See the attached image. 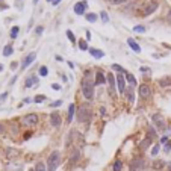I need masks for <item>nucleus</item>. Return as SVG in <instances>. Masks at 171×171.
Instances as JSON below:
<instances>
[{
  "label": "nucleus",
  "mask_w": 171,
  "mask_h": 171,
  "mask_svg": "<svg viewBox=\"0 0 171 171\" xmlns=\"http://www.w3.org/2000/svg\"><path fill=\"white\" fill-rule=\"evenodd\" d=\"M61 164V153L58 150L52 151V155L49 156V160H47V168L49 171H56L58 165Z\"/></svg>",
  "instance_id": "nucleus-1"
},
{
  "label": "nucleus",
  "mask_w": 171,
  "mask_h": 171,
  "mask_svg": "<svg viewBox=\"0 0 171 171\" xmlns=\"http://www.w3.org/2000/svg\"><path fill=\"white\" fill-rule=\"evenodd\" d=\"M82 93H83V97L88 98V100H91L94 97V85L89 82L88 79H85L83 83H82Z\"/></svg>",
  "instance_id": "nucleus-2"
},
{
  "label": "nucleus",
  "mask_w": 171,
  "mask_h": 171,
  "mask_svg": "<svg viewBox=\"0 0 171 171\" xmlns=\"http://www.w3.org/2000/svg\"><path fill=\"white\" fill-rule=\"evenodd\" d=\"M89 118H91V111H89L88 106H80V109L77 112V120L80 123L83 121H89Z\"/></svg>",
  "instance_id": "nucleus-3"
},
{
  "label": "nucleus",
  "mask_w": 171,
  "mask_h": 171,
  "mask_svg": "<svg viewBox=\"0 0 171 171\" xmlns=\"http://www.w3.org/2000/svg\"><path fill=\"white\" fill-rule=\"evenodd\" d=\"M153 121H155L156 127H158L159 130H165L167 124H165V120H164V117H162L160 114H155V115H153Z\"/></svg>",
  "instance_id": "nucleus-4"
},
{
  "label": "nucleus",
  "mask_w": 171,
  "mask_h": 171,
  "mask_svg": "<svg viewBox=\"0 0 171 171\" xmlns=\"http://www.w3.org/2000/svg\"><path fill=\"white\" fill-rule=\"evenodd\" d=\"M23 123L26 126H35L38 123V115L37 114H29V115H26L24 118H23Z\"/></svg>",
  "instance_id": "nucleus-5"
},
{
  "label": "nucleus",
  "mask_w": 171,
  "mask_h": 171,
  "mask_svg": "<svg viewBox=\"0 0 171 171\" xmlns=\"http://www.w3.org/2000/svg\"><path fill=\"white\" fill-rule=\"evenodd\" d=\"M50 123H52V126H55V127H59L61 123H62L61 114L59 112H52L50 114Z\"/></svg>",
  "instance_id": "nucleus-6"
},
{
  "label": "nucleus",
  "mask_w": 171,
  "mask_h": 171,
  "mask_svg": "<svg viewBox=\"0 0 171 171\" xmlns=\"http://www.w3.org/2000/svg\"><path fill=\"white\" fill-rule=\"evenodd\" d=\"M115 79H117V86H118V91L123 94V93L126 91V79H124V76H123L121 73L117 76Z\"/></svg>",
  "instance_id": "nucleus-7"
},
{
  "label": "nucleus",
  "mask_w": 171,
  "mask_h": 171,
  "mask_svg": "<svg viewBox=\"0 0 171 171\" xmlns=\"http://www.w3.org/2000/svg\"><path fill=\"white\" fill-rule=\"evenodd\" d=\"M35 58H37V53H29V55L28 56H26L24 58V61H23V65H21V68L24 70V68H28L30 64H32V62L35 61Z\"/></svg>",
  "instance_id": "nucleus-8"
},
{
  "label": "nucleus",
  "mask_w": 171,
  "mask_h": 171,
  "mask_svg": "<svg viewBox=\"0 0 171 171\" xmlns=\"http://www.w3.org/2000/svg\"><path fill=\"white\" fill-rule=\"evenodd\" d=\"M144 167V160L142 159H135L130 164V171H141Z\"/></svg>",
  "instance_id": "nucleus-9"
},
{
  "label": "nucleus",
  "mask_w": 171,
  "mask_h": 171,
  "mask_svg": "<svg viewBox=\"0 0 171 171\" xmlns=\"http://www.w3.org/2000/svg\"><path fill=\"white\" fill-rule=\"evenodd\" d=\"M106 80H107V83H109V93H111V95H115V93H114V89H115V80H117L115 76L109 73V74H107V79H106Z\"/></svg>",
  "instance_id": "nucleus-10"
},
{
  "label": "nucleus",
  "mask_w": 171,
  "mask_h": 171,
  "mask_svg": "<svg viewBox=\"0 0 171 171\" xmlns=\"http://www.w3.org/2000/svg\"><path fill=\"white\" fill-rule=\"evenodd\" d=\"M86 6H88V3H86V2H79V3L74 6V12H76L77 15H82V14H85Z\"/></svg>",
  "instance_id": "nucleus-11"
},
{
  "label": "nucleus",
  "mask_w": 171,
  "mask_h": 171,
  "mask_svg": "<svg viewBox=\"0 0 171 171\" xmlns=\"http://www.w3.org/2000/svg\"><path fill=\"white\" fill-rule=\"evenodd\" d=\"M139 94H141L142 98H148L150 94H151L150 86H148V85H141V86H139Z\"/></svg>",
  "instance_id": "nucleus-12"
},
{
  "label": "nucleus",
  "mask_w": 171,
  "mask_h": 171,
  "mask_svg": "<svg viewBox=\"0 0 171 171\" xmlns=\"http://www.w3.org/2000/svg\"><path fill=\"white\" fill-rule=\"evenodd\" d=\"M127 44H129V47H130L135 53H139V52H141V47L138 46L136 41H135L133 38H129V40H127Z\"/></svg>",
  "instance_id": "nucleus-13"
},
{
  "label": "nucleus",
  "mask_w": 171,
  "mask_h": 171,
  "mask_svg": "<svg viewBox=\"0 0 171 171\" xmlns=\"http://www.w3.org/2000/svg\"><path fill=\"white\" fill-rule=\"evenodd\" d=\"M105 82H106V79H105L103 73H102V71H97V73H95V83L97 85H103Z\"/></svg>",
  "instance_id": "nucleus-14"
},
{
  "label": "nucleus",
  "mask_w": 171,
  "mask_h": 171,
  "mask_svg": "<svg viewBox=\"0 0 171 171\" xmlns=\"http://www.w3.org/2000/svg\"><path fill=\"white\" fill-rule=\"evenodd\" d=\"M156 8H158V3H155V2H153V3H150V5L146 8V9H144V15H150L153 11L156 9Z\"/></svg>",
  "instance_id": "nucleus-15"
},
{
  "label": "nucleus",
  "mask_w": 171,
  "mask_h": 171,
  "mask_svg": "<svg viewBox=\"0 0 171 171\" xmlns=\"http://www.w3.org/2000/svg\"><path fill=\"white\" fill-rule=\"evenodd\" d=\"M89 52H91V55H93L94 58H98V59L105 56V53H103L102 50H97V49H89Z\"/></svg>",
  "instance_id": "nucleus-16"
},
{
  "label": "nucleus",
  "mask_w": 171,
  "mask_h": 171,
  "mask_svg": "<svg viewBox=\"0 0 171 171\" xmlns=\"http://www.w3.org/2000/svg\"><path fill=\"white\" fill-rule=\"evenodd\" d=\"M74 112H76V106L71 103L70 106H68V121H71L73 120V115H74Z\"/></svg>",
  "instance_id": "nucleus-17"
},
{
  "label": "nucleus",
  "mask_w": 171,
  "mask_h": 171,
  "mask_svg": "<svg viewBox=\"0 0 171 171\" xmlns=\"http://www.w3.org/2000/svg\"><path fill=\"white\" fill-rule=\"evenodd\" d=\"M126 95H127V98H129V102H133L135 100V94H133V88H126Z\"/></svg>",
  "instance_id": "nucleus-18"
},
{
  "label": "nucleus",
  "mask_w": 171,
  "mask_h": 171,
  "mask_svg": "<svg viewBox=\"0 0 171 171\" xmlns=\"http://www.w3.org/2000/svg\"><path fill=\"white\" fill-rule=\"evenodd\" d=\"M12 52H14L12 46H11V44H8V46H5V49H3V56H11Z\"/></svg>",
  "instance_id": "nucleus-19"
},
{
  "label": "nucleus",
  "mask_w": 171,
  "mask_h": 171,
  "mask_svg": "<svg viewBox=\"0 0 171 171\" xmlns=\"http://www.w3.org/2000/svg\"><path fill=\"white\" fill-rule=\"evenodd\" d=\"M33 83H38V79H37V77H33V76H30L28 80H26V86H28V88H30Z\"/></svg>",
  "instance_id": "nucleus-20"
},
{
  "label": "nucleus",
  "mask_w": 171,
  "mask_h": 171,
  "mask_svg": "<svg viewBox=\"0 0 171 171\" xmlns=\"http://www.w3.org/2000/svg\"><path fill=\"white\" fill-rule=\"evenodd\" d=\"M85 18H86L89 23H95V21H97V15H95V14H86Z\"/></svg>",
  "instance_id": "nucleus-21"
},
{
  "label": "nucleus",
  "mask_w": 171,
  "mask_h": 171,
  "mask_svg": "<svg viewBox=\"0 0 171 171\" xmlns=\"http://www.w3.org/2000/svg\"><path fill=\"white\" fill-rule=\"evenodd\" d=\"M146 30H147V28H146V26H141V24H138V26H135V28H133V32H138V33H142Z\"/></svg>",
  "instance_id": "nucleus-22"
},
{
  "label": "nucleus",
  "mask_w": 171,
  "mask_h": 171,
  "mask_svg": "<svg viewBox=\"0 0 171 171\" xmlns=\"http://www.w3.org/2000/svg\"><path fill=\"white\" fill-rule=\"evenodd\" d=\"M123 170V162L121 160H115L114 164V171H121Z\"/></svg>",
  "instance_id": "nucleus-23"
},
{
  "label": "nucleus",
  "mask_w": 171,
  "mask_h": 171,
  "mask_svg": "<svg viewBox=\"0 0 171 171\" xmlns=\"http://www.w3.org/2000/svg\"><path fill=\"white\" fill-rule=\"evenodd\" d=\"M18 30H20L18 26H14L12 30H11V38H17V35H18Z\"/></svg>",
  "instance_id": "nucleus-24"
},
{
  "label": "nucleus",
  "mask_w": 171,
  "mask_h": 171,
  "mask_svg": "<svg viewBox=\"0 0 171 171\" xmlns=\"http://www.w3.org/2000/svg\"><path fill=\"white\" fill-rule=\"evenodd\" d=\"M126 79H127V82H129V83H132V85H136V79H135L132 74H129V73H127V74H126Z\"/></svg>",
  "instance_id": "nucleus-25"
},
{
  "label": "nucleus",
  "mask_w": 171,
  "mask_h": 171,
  "mask_svg": "<svg viewBox=\"0 0 171 171\" xmlns=\"http://www.w3.org/2000/svg\"><path fill=\"white\" fill-rule=\"evenodd\" d=\"M33 171H46V165L42 164V162H38L37 164V167H35V170Z\"/></svg>",
  "instance_id": "nucleus-26"
},
{
  "label": "nucleus",
  "mask_w": 171,
  "mask_h": 171,
  "mask_svg": "<svg viewBox=\"0 0 171 171\" xmlns=\"http://www.w3.org/2000/svg\"><path fill=\"white\" fill-rule=\"evenodd\" d=\"M150 142H151V138H147V139H144V141L141 142V148H147V147L150 146Z\"/></svg>",
  "instance_id": "nucleus-27"
},
{
  "label": "nucleus",
  "mask_w": 171,
  "mask_h": 171,
  "mask_svg": "<svg viewBox=\"0 0 171 171\" xmlns=\"http://www.w3.org/2000/svg\"><path fill=\"white\" fill-rule=\"evenodd\" d=\"M162 86H167V85H170L171 83V77H165V79H160V82H159Z\"/></svg>",
  "instance_id": "nucleus-28"
},
{
  "label": "nucleus",
  "mask_w": 171,
  "mask_h": 171,
  "mask_svg": "<svg viewBox=\"0 0 171 171\" xmlns=\"http://www.w3.org/2000/svg\"><path fill=\"white\" fill-rule=\"evenodd\" d=\"M100 17H102V21H103V23H107V21H109V17H107L106 11H102V12H100Z\"/></svg>",
  "instance_id": "nucleus-29"
},
{
  "label": "nucleus",
  "mask_w": 171,
  "mask_h": 171,
  "mask_svg": "<svg viewBox=\"0 0 171 171\" xmlns=\"http://www.w3.org/2000/svg\"><path fill=\"white\" fill-rule=\"evenodd\" d=\"M79 49H80V50H88L86 41H79Z\"/></svg>",
  "instance_id": "nucleus-30"
},
{
  "label": "nucleus",
  "mask_w": 171,
  "mask_h": 171,
  "mask_svg": "<svg viewBox=\"0 0 171 171\" xmlns=\"http://www.w3.org/2000/svg\"><path fill=\"white\" fill-rule=\"evenodd\" d=\"M47 74H49L47 67H41V68H40V76H47Z\"/></svg>",
  "instance_id": "nucleus-31"
},
{
  "label": "nucleus",
  "mask_w": 171,
  "mask_h": 171,
  "mask_svg": "<svg viewBox=\"0 0 171 171\" xmlns=\"http://www.w3.org/2000/svg\"><path fill=\"white\" fill-rule=\"evenodd\" d=\"M67 37L70 38V41H71V42H74V41H76V37L73 35V32H71V30H67Z\"/></svg>",
  "instance_id": "nucleus-32"
},
{
  "label": "nucleus",
  "mask_w": 171,
  "mask_h": 171,
  "mask_svg": "<svg viewBox=\"0 0 171 171\" xmlns=\"http://www.w3.org/2000/svg\"><path fill=\"white\" fill-rule=\"evenodd\" d=\"M153 167H155V170H160L162 167H164V162H162V160H158V162H155V165H153Z\"/></svg>",
  "instance_id": "nucleus-33"
},
{
  "label": "nucleus",
  "mask_w": 171,
  "mask_h": 171,
  "mask_svg": "<svg viewBox=\"0 0 171 171\" xmlns=\"http://www.w3.org/2000/svg\"><path fill=\"white\" fill-rule=\"evenodd\" d=\"M44 100H46V95H37V97H35V102H37V103H41V102H44Z\"/></svg>",
  "instance_id": "nucleus-34"
},
{
  "label": "nucleus",
  "mask_w": 171,
  "mask_h": 171,
  "mask_svg": "<svg viewBox=\"0 0 171 171\" xmlns=\"http://www.w3.org/2000/svg\"><path fill=\"white\" fill-rule=\"evenodd\" d=\"M77 159H79V151L76 150V151H74V155H71V162H76Z\"/></svg>",
  "instance_id": "nucleus-35"
},
{
  "label": "nucleus",
  "mask_w": 171,
  "mask_h": 171,
  "mask_svg": "<svg viewBox=\"0 0 171 171\" xmlns=\"http://www.w3.org/2000/svg\"><path fill=\"white\" fill-rule=\"evenodd\" d=\"M109 2H111L112 5H121V3H124V2H127V0H109Z\"/></svg>",
  "instance_id": "nucleus-36"
},
{
  "label": "nucleus",
  "mask_w": 171,
  "mask_h": 171,
  "mask_svg": "<svg viewBox=\"0 0 171 171\" xmlns=\"http://www.w3.org/2000/svg\"><path fill=\"white\" fill-rule=\"evenodd\" d=\"M158 153H159V146H155V147H153V150H151V155L156 156Z\"/></svg>",
  "instance_id": "nucleus-37"
},
{
  "label": "nucleus",
  "mask_w": 171,
  "mask_h": 171,
  "mask_svg": "<svg viewBox=\"0 0 171 171\" xmlns=\"http://www.w3.org/2000/svg\"><path fill=\"white\" fill-rule=\"evenodd\" d=\"M112 68H114V70H117V71H120V73H124V70H123L120 65H117V64H114V65H112Z\"/></svg>",
  "instance_id": "nucleus-38"
},
{
  "label": "nucleus",
  "mask_w": 171,
  "mask_h": 171,
  "mask_svg": "<svg viewBox=\"0 0 171 171\" xmlns=\"http://www.w3.org/2000/svg\"><path fill=\"white\" fill-rule=\"evenodd\" d=\"M61 105H62V100H56V102L52 103V107H58V106H61Z\"/></svg>",
  "instance_id": "nucleus-39"
},
{
  "label": "nucleus",
  "mask_w": 171,
  "mask_h": 171,
  "mask_svg": "<svg viewBox=\"0 0 171 171\" xmlns=\"http://www.w3.org/2000/svg\"><path fill=\"white\" fill-rule=\"evenodd\" d=\"M52 88L55 89V91H59V89H61V85H58V83H53V85H52Z\"/></svg>",
  "instance_id": "nucleus-40"
},
{
  "label": "nucleus",
  "mask_w": 171,
  "mask_h": 171,
  "mask_svg": "<svg viewBox=\"0 0 171 171\" xmlns=\"http://www.w3.org/2000/svg\"><path fill=\"white\" fill-rule=\"evenodd\" d=\"M35 32H37L38 35H40V33H42V26H38V28H37V30H35Z\"/></svg>",
  "instance_id": "nucleus-41"
},
{
  "label": "nucleus",
  "mask_w": 171,
  "mask_h": 171,
  "mask_svg": "<svg viewBox=\"0 0 171 171\" xmlns=\"http://www.w3.org/2000/svg\"><path fill=\"white\" fill-rule=\"evenodd\" d=\"M170 148H171V144H167V146H165V151H170Z\"/></svg>",
  "instance_id": "nucleus-42"
},
{
  "label": "nucleus",
  "mask_w": 171,
  "mask_h": 171,
  "mask_svg": "<svg viewBox=\"0 0 171 171\" xmlns=\"http://www.w3.org/2000/svg\"><path fill=\"white\" fill-rule=\"evenodd\" d=\"M6 95H8V94H6V93H3L2 95H0V98H2V100H5V98H6Z\"/></svg>",
  "instance_id": "nucleus-43"
},
{
  "label": "nucleus",
  "mask_w": 171,
  "mask_h": 171,
  "mask_svg": "<svg viewBox=\"0 0 171 171\" xmlns=\"http://www.w3.org/2000/svg\"><path fill=\"white\" fill-rule=\"evenodd\" d=\"M168 21H170V23H171V9H170V11H168Z\"/></svg>",
  "instance_id": "nucleus-44"
},
{
  "label": "nucleus",
  "mask_w": 171,
  "mask_h": 171,
  "mask_svg": "<svg viewBox=\"0 0 171 171\" xmlns=\"http://www.w3.org/2000/svg\"><path fill=\"white\" fill-rule=\"evenodd\" d=\"M167 141H168V138H167V136H164V138L160 139V142H167Z\"/></svg>",
  "instance_id": "nucleus-45"
},
{
  "label": "nucleus",
  "mask_w": 171,
  "mask_h": 171,
  "mask_svg": "<svg viewBox=\"0 0 171 171\" xmlns=\"http://www.w3.org/2000/svg\"><path fill=\"white\" fill-rule=\"evenodd\" d=\"M59 2H61V0H55V2H53V6H58Z\"/></svg>",
  "instance_id": "nucleus-46"
},
{
  "label": "nucleus",
  "mask_w": 171,
  "mask_h": 171,
  "mask_svg": "<svg viewBox=\"0 0 171 171\" xmlns=\"http://www.w3.org/2000/svg\"><path fill=\"white\" fill-rule=\"evenodd\" d=\"M3 130H5V129H3V126L0 124V133H3Z\"/></svg>",
  "instance_id": "nucleus-47"
},
{
  "label": "nucleus",
  "mask_w": 171,
  "mask_h": 171,
  "mask_svg": "<svg viewBox=\"0 0 171 171\" xmlns=\"http://www.w3.org/2000/svg\"><path fill=\"white\" fill-rule=\"evenodd\" d=\"M0 71H3V65L2 64H0Z\"/></svg>",
  "instance_id": "nucleus-48"
},
{
  "label": "nucleus",
  "mask_w": 171,
  "mask_h": 171,
  "mask_svg": "<svg viewBox=\"0 0 171 171\" xmlns=\"http://www.w3.org/2000/svg\"><path fill=\"white\" fill-rule=\"evenodd\" d=\"M40 2V0H33V3H38Z\"/></svg>",
  "instance_id": "nucleus-49"
},
{
  "label": "nucleus",
  "mask_w": 171,
  "mask_h": 171,
  "mask_svg": "<svg viewBox=\"0 0 171 171\" xmlns=\"http://www.w3.org/2000/svg\"><path fill=\"white\" fill-rule=\"evenodd\" d=\"M47 2H55V0H47Z\"/></svg>",
  "instance_id": "nucleus-50"
},
{
  "label": "nucleus",
  "mask_w": 171,
  "mask_h": 171,
  "mask_svg": "<svg viewBox=\"0 0 171 171\" xmlns=\"http://www.w3.org/2000/svg\"><path fill=\"white\" fill-rule=\"evenodd\" d=\"M29 171H33V170H29Z\"/></svg>",
  "instance_id": "nucleus-51"
}]
</instances>
